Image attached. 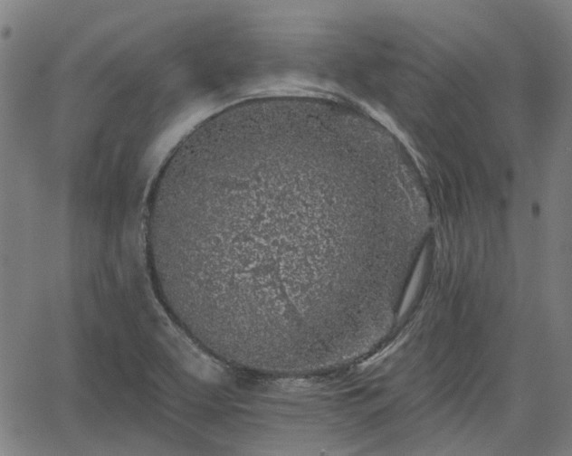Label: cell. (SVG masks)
<instances>
[{"mask_svg": "<svg viewBox=\"0 0 572 456\" xmlns=\"http://www.w3.org/2000/svg\"><path fill=\"white\" fill-rule=\"evenodd\" d=\"M356 161L300 128H225L176 147L150 192L149 261L185 328L224 352L315 346L351 316L366 233Z\"/></svg>", "mask_w": 572, "mask_h": 456, "instance_id": "cell-1", "label": "cell"}]
</instances>
